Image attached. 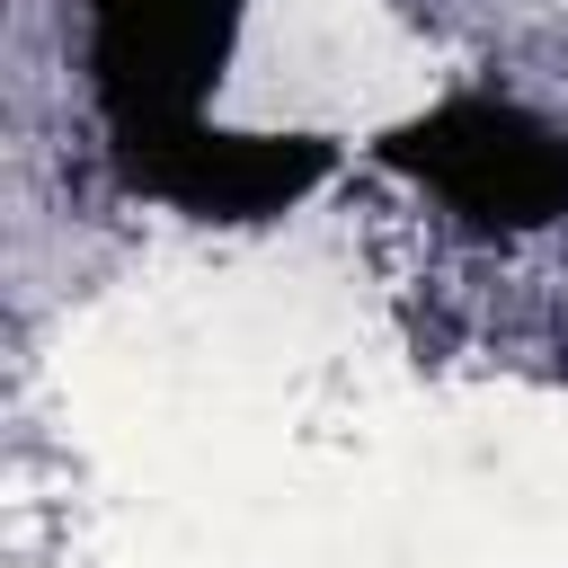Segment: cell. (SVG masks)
<instances>
[{"mask_svg":"<svg viewBox=\"0 0 568 568\" xmlns=\"http://www.w3.org/2000/svg\"><path fill=\"white\" fill-rule=\"evenodd\" d=\"M382 160L408 169L426 195H444L479 231L568 222V124H550V115H532L515 98L462 89V98L426 106L417 124H399L382 142Z\"/></svg>","mask_w":568,"mask_h":568,"instance_id":"cell-2","label":"cell"},{"mask_svg":"<svg viewBox=\"0 0 568 568\" xmlns=\"http://www.w3.org/2000/svg\"><path fill=\"white\" fill-rule=\"evenodd\" d=\"M328 142L311 133H222V124H186L178 142L124 160L115 178L169 213H195V222H266L284 204H302L320 178H328Z\"/></svg>","mask_w":568,"mask_h":568,"instance_id":"cell-3","label":"cell"},{"mask_svg":"<svg viewBox=\"0 0 568 568\" xmlns=\"http://www.w3.org/2000/svg\"><path fill=\"white\" fill-rule=\"evenodd\" d=\"M231 36L240 0H89V98L115 169L204 124V89L222 80Z\"/></svg>","mask_w":568,"mask_h":568,"instance_id":"cell-1","label":"cell"}]
</instances>
